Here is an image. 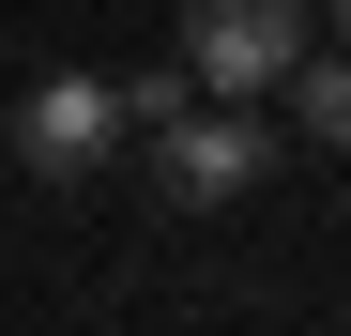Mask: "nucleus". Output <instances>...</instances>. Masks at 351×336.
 <instances>
[{"mask_svg": "<svg viewBox=\"0 0 351 336\" xmlns=\"http://www.w3.org/2000/svg\"><path fill=\"white\" fill-rule=\"evenodd\" d=\"M290 62H306V0H184V77L199 92H275Z\"/></svg>", "mask_w": 351, "mask_h": 336, "instance_id": "f257e3e1", "label": "nucleus"}, {"mask_svg": "<svg viewBox=\"0 0 351 336\" xmlns=\"http://www.w3.org/2000/svg\"><path fill=\"white\" fill-rule=\"evenodd\" d=\"M107 153H123V92L107 77H31V107H16V168L31 184H107Z\"/></svg>", "mask_w": 351, "mask_h": 336, "instance_id": "f03ea898", "label": "nucleus"}, {"mask_svg": "<svg viewBox=\"0 0 351 336\" xmlns=\"http://www.w3.org/2000/svg\"><path fill=\"white\" fill-rule=\"evenodd\" d=\"M260 168H275V138L245 123V107H184V123H153V184L184 199V214H214V199H260Z\"/></svg>", "mask_w": 351, "mask_h": 336, "instance_id": "7ed1b4c3", "label": "nucleus"}, {"mask_svg": "<svg viewBox=\"0 0 351 336\" xmlns=\"http://www.w3.org/2000/svg\"><path fill=\"white\" fill-rule=\"evenodd\" d=\"M275 92H290V123H306V138H336V153H351V62H290Z\"/></svg>", "mask_w": 351, "mask_h": 336, "instance_id": "20e7f679", "label": "nucleus"}, {"mask_svg": "<svg viewBox=\"0 0 351 336\" xmlns=\"http://www.w3.org/2000/svg\"><path fill=\"white\" fill-rule=\"evenodd\" d=\"M336 31H351V0H336Z\"/></svg>", "mask_w": 351, "mask_h": 336, "instance_id": "39448f33", "label": "nucleus"}]
</instances>
